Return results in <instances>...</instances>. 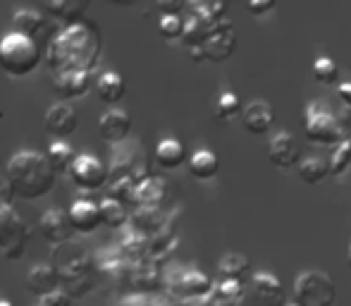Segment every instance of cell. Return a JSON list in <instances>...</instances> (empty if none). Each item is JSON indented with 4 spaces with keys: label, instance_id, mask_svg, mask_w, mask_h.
<instances>
[{
    "label": "cell",
    "instance_id": "cell-1",
    "mask_svg": "<svg viewBox=\"0 0 351 306\" xmlns=\"http://www.w3.org/2000/svg\"><path fill=\"white\" fill-rule=\"evenodd\" d=\"M101 32L93 22L67 24L46 51V62L56 75L62 72H93L101 60Z\"/></svg>",
    "mask_w": 351,
    "mask_h": 306
},
{
    "label": "cell",
    "instance_id": "cell-2",
    "mask_svg": "<svg viewBox=\"0 0 351 306\" xmlns=\"http://www.w3.org/2000/svg\"><path fill=\"white\" fill-rule=\"evenodd\" d=\"M5 177H8L14 196H19L24 201L43 199L56 187V170H53L46 153L38 151L14 153L8 161Z\"/></svg>",
    "mask_w": 351,
    "mask_h": 306
},
{
    "label": "cell",
    "instance_id": "cell-3",
    "mask_svg": "<svg viewBox=\"0 0 351 306\" xmlns=\"http://www.w3.org/2000/svg\"><path fill=\"white\" fill-rule=\"evenodd\" d=\"M58 275H60V287H65V292L72 299L84 297L86 292H91L93 278H91V259L84 254L79 246H58L56 249V263Z\"/></svg>",
    "mask_w": 351,
    "mask_h": 306
},
{
    "label": "cell",
    "instance_id": "cell-4",
    "mask_svg": "<svg viewBox=\"0 0 351 306\" xmlns=\"http://www.w3.org/2000/svg\"><path fill=\"white\" fill-rule=\"evenodd\" d=\"M41 46L36 38L12 32L0 38V67L10 77H27L41 62Z\"/></svg>",
    "mask_w": 351,
    "mask_h": 306
},
{
    "label": "cell",
    "instance_id": "cell-5",
    "mask_svg": "<svg viewBox=\"0 0 351 306\" xmlns=\"http://www.w3.org/2000/svg\"><path fill=\"white\" fill-rule=\"evenodd\" d=\"M337 287L335 280L323 270H304L294 280V304L296 306H335Z\"/></svg>",
    "mask_w": 351,
    "mask_h": 306
},
{
    "label": "cell",
    "instance_id": "cell-6",
    "mask_svg": "<svg viewBox=\"0 0 351 306\" xmlns=\"http://www.w3.org/2000/svg\"><path fill=\"white\" fill-rule=\"evenodd\" d=\"M304 130L308 141L318 146H339L344 141V127L339 117L323 103H311L306 108Z\"/></svg>",
    "mask_w": 351,
    "mask_h": 306
},
{
    "label": "cell",
    "instance_id": "cell-7",
    "mask_svg": "<svg viewBox=\"0 0 351 306\" xmlns=\"http://www.w3.org/2000/svg\"><path fill=\"white\" fill-rule=\"evenodd\" d=\"M29 237H32V230L27 220L14 211V206H0V254L3 259H22Z\"/></svg>",
    "mask_w": 351,
    "mask_h": 306
},
{
    "label": "cell",
    "instance_id": "cell-8",
    "mask_svg": "<svg viewBox=\"0 0 351 306\" xmlns=\"http://www.w3.org/2000/svg\"><path fill=\"white\" fill-rule=\"evenodd\" d=\"M239 306H287L285 287L275 275L270 273H254V278L244 285Z\"/></svg>",
    "mask_w": 351,
    "mask_h": 306
},
{
    "label": "cell",
    "instance_id": "cell-9",
    "mask_svg": "<svg viewBox=\"0 0 351 306\" xmlns=\"http://www.w3.org/2000/svg\"><path fill=\"white\" fill-rule=\"evenodd\" d=\"M38 232L41 237L53 246H65L70 244L74 228H72V220H70V211H62V209H48L46 213L41 215L38 220Z\"/></svg>",
    "mask_w": 351,
    "mask_h": 306
},
{
    "label": "cell",
    "instance_id": "cell-10",
    "mask_svg": "<svg viewBox=\"0 0 351 306\" xmlns=\"http://www.w3.org/2000/svg\"><path fill=\"white\" fill-rule=\"evenodd\" d=\"M70 177L79 189L93 191V189H101L108 182V167L103 165V161H98L96 156L84 153V156H77V161H74V165L70 170Z\"/></svg>",
    "mask_w": 351,
    "mask_h": 306
},
{
    "label": "cell",
    "instance_id": "cell-11",
    "mask_svg": "<svg viewBox=\"0 0 351 306\" xmlns=\"http://www.w3.org/2000/svg\"><path fill=\"white\" fill-rule=\"evenodd\" d=\"M213 287H215V285H213V280L208 278V275L201 273V270H184V273H180L170 283V290H172V294H175V297L194 299V302L208 299Z\"/></svg>",
    "mask_w": 351,
    "mask_h": 306
},
{
    "label": "cell",
    "instance_id": "cell-12",
    "mask_svg": "<svg viewBox=\"0 0 351 306\" xmlns=\"http://www.w3.org/2000/svg\"><path fill=\"white\" fill-rule=\"evenodd\" d=\"M234 48H237V36H234V29H232L230 19H220V22H215V29H213L208 41L204 43L206 60L225 62L227 58L234 53Z\"/></svg>",
    "mask_w": 351,
    "mask_h": 306
},
{
    "label": "cell",
    "instance_id": "cell-13",
    "mask_svg": "<svg viewBox=\"0 0 351 306\" xmlns=\"http://www.w3.org/2000/svg\"><path fill=\"white\" fill-rule=\"evenodd\" d=\"M77 125H79L77 108L65 101L53 103L46 110V117H43V127H46V132L53 137H70L74 134Z\"/></svg>",
    "mask_w": 351,
    "mask_h": 306
},
{
    "label": "cell",
    "instance_id": "cell-14",
    "mask_svg": "<svg viewBox=\"0 0 351 306\" xmlns=\"http://www.w3.org/2000/svg\"><path fill=\"white\" fill-rule=\"evenodd\" d=\"M132 132V117L130 113L120 110V108H110L103 113L98 120V134L106 144H122Z\"/></svg>",
    "mask_w": 351,
    "mask_h": 306
},
{
    "label": "cell",
    "instance_id": "cell-15",
    "mask_svg": "<svg viewBox=\"0 0 351 306\" xmlns=\"http://www.w3.org/2000/svg\"><path fill=\"white\" fill-rule=\"evenodd\" d=\"M27 290L34 297L43 299L60 290V275L53 263H36L27 273Z\"/></svg>",
    "mask_w": 351,
    "mask_h": 306
},
{
    "label": "cell",
    "instance_id": "cell-16",
    "mask_svg": "<svg viewBox=\"0 0 351 306\" xmlns=\"http://www.w3.org/2000/svg\"><path fill=\"white\" fill-rule=\"evenodd\" d=\"M70 220H72L74 232H79V235H91V232L98 230V225H103L101 204H93L91 199L74 201L70 209Z\"/></svg>",
    "mask_w": 351,
    "mask_h": 306
},
{
    "label": "cell",
    "instance_id": "cell-17",
    "mask_svg": "<svg viewBox=\"0 0 351 306\" xmlns=\"http://www.w3.org/2000/svg\"><path fill=\"white\" fill-rule=\"evenodd\" d=\"M270 161L275 163L282 170L287 167H294L301 163V146L289 132H280L273 141H270Z\"/></svg>",
    "mask_w": 351,
    "mask_h": 306
},
{
    "label": "cell",
    "instance_id": "cell-18",
    "mask_svg": "<svg viewBox=\"0 0 351 306\" xmlns=\"http://www.w3.org/2000/svg\"><path fill=\"white\" fill-rule=\"evenodd\" d=\"M217 273H220V280H230V283H239L246 285L251 278H254V266H251L249 256L244 254H225L217 263Z\"/></svg>",
    "mask_w": 351,
    "mask_h": 306
},
{
    "label": "cell",
    "instance_id": "cell-19",
    "mask_svg": "<svg viewBox=\"0 0 351 306\" xmlns=\"http://www.w3.org/2000/svg\"><path fill=\"white\" fill-rule=\"evenodd\" d=\"M273 122H275V113L265 101H254L249 106H244L241 125H244V130L249 134H265V132H270Z\"/></svg>",
    "mask_w": 351,
    "mask_h": 306
},
{
    "label": "cell",
    "instance_id": "cell-20",
    "mask_svg": "<svg viewBox=\"0 0 351 306\" xmlns=\"http://www.w3.org/2000/svg\"><path fill=\"white\" fill-rule=\"evenodd\" d=\"M91 75L93 72H62V75H56V79H53V89L67 103L72 98L84 96L91 89Z\"/></svg>",
    "mask_w": 351,
    "mask_h": 306
},
{
    "label": "cell",
    "instance_id": "cell-21",
    "mask_svg": "<svg viewBox=\"0 0 351 306\" xmlns=\"http://www.w3.org/2000/svg\"><path fill=\"white\" fill-rule=\"evenodd\" d=\"M46 14L41 10H34V8H19L17 12L12 14V24H14V32L22 34V36L29 38H36L38 34L46 29Z\"/></svg>",
    "mask_w": 351,
    "mask_h": 306
},
{
    "label": "cell",
    "instance_id": "cell-22",
    "mask_svg": "<svg viewBox=\"0 0 351 306\" xmlns=\"http://www.w3.org/2000/svg\"><path fill=\"white\" fill-rule=\"evenodd\" d=\"M96 93H98V98H101L103 103H108V106H115V103H120L122 98H125L127 82L122 79V75H117V72H106V75L98 77Z\"/></svg>",
    "mask_w": 351,
    "mask_h": 306
},
{
    "label": "cell",
    "instance_id": "cell-23",
    "mask_svg": "<svg viewBox=\"0 0 351 306\" xmlns=\"http://www.w3.org/2000/svg\"><path fill=\"white\" fill-rule=\"evenodd\" d=\"M217 170H220V161H217V156L208 149H199L191 153L189 158V172L196 177V180L201 182H208L213 177L217 175Z\"/></svg>",
    "mask_w": 351,
    "mask_h": 306
},
{
    "label": "cell",
    "instance_id": "cell-24",
    "mask_svg": "<svg viewBox=\"0 0 351 306\" xmlns=\"http://www.w3.org/2000/svg\"><path fill=\"white\" fill-rule=\"evenodd\" d=\"M162 199H165V182L160 177H143L136 187L134 204H139L141 209H156Z\"/></svg>",
    "mask_w": 351,
    "mask_h": 306
},
{
    "label": "cell",
    "instance_id": "cell-25",
    "mask_svg": "<svg viewBox=\"0 0 351 306\" xmlns=\"http://www.w3.org/2000/svg\"><path fill=\"white\" fill-rule=\"evenodd\" d=\"M88 10V3H70V0H53V3L43 5V12L53 14L56 19H62L67 24L84 22V12Z\"/></svg>",
    "mask_w": 351,
    "mask_h": 306
},
{
    "label": "cell",
    "instance_id": "cell-26",
    "mask_svg": "<svg viewBox=\"0 0 351 306\" xmlns=\"http://www.w3.org/2000/svg\"><path fill=\"white\" fill-rule=\"evenodd\" d=\"M156 161H158V165L165 167V170L180 167L182 163L186 161V151H184V146H182V141L162 139L160 144L156 146Z\"/></svg>",
    "mask_w": 351,
    "mask_h": 306
},
{
    "label": "cell",
    "instance_id": "cell-27",
    "mask_svg": "<svg viewBox=\"0 0 351 306\" xmlns=\"http://www.w3.org/2000/svg\"><path fill=\"white\" fill-rule=\"evenodd\" d=\"M241 294H244V285L230 283V280H217L213 292L208 294L210 306H239Z\"/></svg>",
    "mask_w": 351,
    "mask_h": 306
},
{
    "label": "cell",
    "instance_id": "cell-28",
    "mask_svg": "<svg viewBox=\"0 0 351 306\" xmlns=\"http://www.w3.org/2000/svg\"><path fill=\"white\" fill-rule=\"evenodd\" d=\"M330 161L320 156H308L299 163V177L306 182V185H320L325 177H330Z\"/></svg>",
    "mask_w": 351,
    "mask_h": 306
},
{
    "label": "cell",
    "instance_id": "cell-29",
    "mask_svg": "<svg viewBox=\"0 0 351 306\" xmlns=\"http://www.w3.org/2000/svg\"><path fill=\"white\" fill-rule=\"evenodd\" d=\"M101 220L106 228L122 230L127 223H130V211H127L125 204H120V201L108 196L106 201H101Z\"/></svg>",
    "mask_w": 351,
    "mask_h": 306
},
{
    "label": "cell",
    "instance_id": "cell-30",
    "mask_svg": "<svg viewBox=\"0 0 351 306\" xmlns=\"http://www.w3.org/2000/svg\"><path fill=\"white\" fill-rule=\"evenodd\" d=\"M241 115H244V106H241L239 96H237L234 91H222L215 101V117L217 120L225 122V125H230V122H234L237 117H241Z\"/></svg>",
    "mask_w": 351,
    "mask_h": 306
},
{
    "label": "cell",
    "instance_id": "cell-31",
    "mask_svg": "<svg viewBox=\"0 0 351 306\" xmlns=\"http://www.w3.org/2000/svg\"><path fill=\"white\" fill-rule=\"evenodd\" d=\"M48 161H51L53 170L56 172H70L74 161H77V156H74L72 146L65 144V141H53L51 146H48Z\"/></svg>",
    "mask_w": 351,
    "mask_h": 306
},
{
    "label": "cell",
    "instance_id": "cell-32",
    "mask_svg": "<svg viewBox=\"0 0 351 306\" xmlns=\"http://www.w3.org/2000/svg\"><path fill=\"white\" fill-rule=\"evenodd\" d=\"M311 72H313V79L318 84H325V86H330V84H335L339 79V67L337 62L332 60V58H318V60L313 62V67H311Z\"/></svg>",
    "mask_w": 351,
    "mask_h": 306
},
{
    "label": "cell",
    "instance_id": "cell-33",
    "mask_svg": "<svg viewBox=\"0 0 351 306\" xmlns=\"http://www.w3.org/2000/svg\"><path fill=\"white\" fill-rule=\"evenodd\" d=\"M184 27H186V19L182 17V14H165V17H160V22H158V32H160V36L167 38V41L184 36Z\"/></svg>",
    "mask_w": 351,
    "mask_h": 306
},
{
    "label": "cell",
    "instance_id": "cell-34",
    "mask_svg": "<svg viewBox=\"0 0 351 306\" xmlns=\"http://www.w3.org/2000/svg\"><path fill=\"white\" fill-rule=\"evenodd\" d=\"M136 182L132 177H125V180H117L110 185V199L120 201V204H134L136 199Z\"/></svg>",
    "mask_w": 351,
    "mask_h": 306
},
{
    "label": "cell",
    "instance_id": "cell-35",
    "mask_svg": "<svg viewBox=\"0 0 351 306\" xmlns=\"http://www.w3.org/2000/svg\"><path fill=\"white\" fill-rule=\"evenodd\" d=\"M351 167V139H344L339 146H335V153L330 158V172L332 175H342Z\"/></svg>",
    "mask_w": 351,
    "mask_h": 306
},
{
    "label": "cell",
    "instance_id": "cell-36",
    "mask_svg": "<svg viewBox=\"0 0 351 306\" xmlns=\"http://www.w3.org/2000/svg\"><path fill=\"white\" fill-rule=\"evenodd\" d=\"M38 306H72V297L65 292V290H58V292L38 299Z\"/></svg>",
    "mask_w": 351,
    "mask_h": 306
},
{
    "label": "cell",
    "instance_id": "cell-37",
    "mask_svg": "<svg viewBox=\"0 0 351 306\" xmlns=\"http://www.w3.org/2000/svg\"><path fill=\"white\" fill-rule=\"evenodd\" d=\"M158 10H160V17H165V14H182V10H186V3H182V0H170V3L160 0Z\"/></svg>",
    "mask_w": 351,
    "mask_h": 306
},
{
    "label": "cell",
    "instance_id": "cell-38",
    "mask_svg": "<svg viewBox=\"0 0 351 306\" xmlns=\"http://www.w3.org/2000/svg\"><path fill=\"white\" fill-rule=\"evenodd\" d=\"M12 199H14V191L10 187L8 177L0 175V206H12Z\"/></svg>",
    "mask_w": 351,
    "mask_h": 306
},
{
    "label": "cell",
    "instance_id": "cell-39",
    "mask_svg": "<svg viewBox=\"0 0 351 306\" xmlns=\"http://www.w3.org/2000/svg\"><path fill=\"white\" fill-rule=\"evenodd\" d=\"M275 8V3H249L246 5V10L249 12H254V14H263V12H268V10H273Z\"/></svg>",
    "mask_w": 351,
    "mask_h": 306
},
{
    "label": "cell",
    "instance_id": "cell-40",
    "mask_svg": "<svg viewBox=\"0 0 351 306\" xmlns=\"http://www.w3.org/2000/svg\"><path fill=\"white\" fill-rule=\"evenodd\" d=\"M186 51H189L191 60H196V62L206 60V51H204V46H199V48H186Z\"/></svg>",
    "mask_w": 351,
    "mask_h": 306
},
{
    "label": "cell",
    "instance_id": "cell-41",
    "mask_svg": "<svg viewBox=\"0 0 351 306\" xmlns=\"http://www.w3.org/2000/svg\"><path fill=\"white\" fill-rule=\"evenodd\" d=\"M194 306H210V304H208V299H201V302H196Z\"/></svg>",
    "mask_w": 351,
    "mask_h": 306
},
{
    "label": "cell",
    "instance_id": "cell-42",
    "mask_svg": "<svg viewBox=\"0 0 351 306\" xmlns=\"http://www.w3.org/2000/svg\"><path fill=\"white\" fill-rule=\"evenodd\" d=\"M0 306H14V304L8 302V299H0Z\"/></svg>",
    "mask_w": 351,
    "mask_h": 306
},
{
    "label": "cell",
    "instance_id": "cell-43",
    "mask_svg": "<svg viewBox=\"0 0 351 306\" xmlns=\"http://www.w3.org/2000/svg\"><path fill=\"white\" fill-rule=\"evenodd\" d=\"M347 261H349V268H351V244H349V251H347Z\"/></svg>",
    "mask_w": 351,
    "mask_h": 306
},
{
    "label": "cell",
    "instance_id": "cell-44",
    "mask_svg": "<svg viewBox=\"0 0 351 306\" xmlns=\"http://www.w3.org/2000/svg\"><path fill=\"white\" fill-rule=\"evenodd\" d=\"M287 306H296V304H287Z\"/></svg>",
    "mask_w": 351,
    "mask_h": 306
},
{
    "label": "cell",
    "instance_id": "cell-45",
    "mask_svg": "<svg viewBox=\"0 0 351 306\" xmlns=\"http://www.w3.org/2000/svg\"><path fill=\"white\" fill-rule=\"evenodd\" d=\"M0 117H3V110H0Z\"/></svg>",
    "mask_w": 351,
    "mask_h": 306
}]
</instances>
